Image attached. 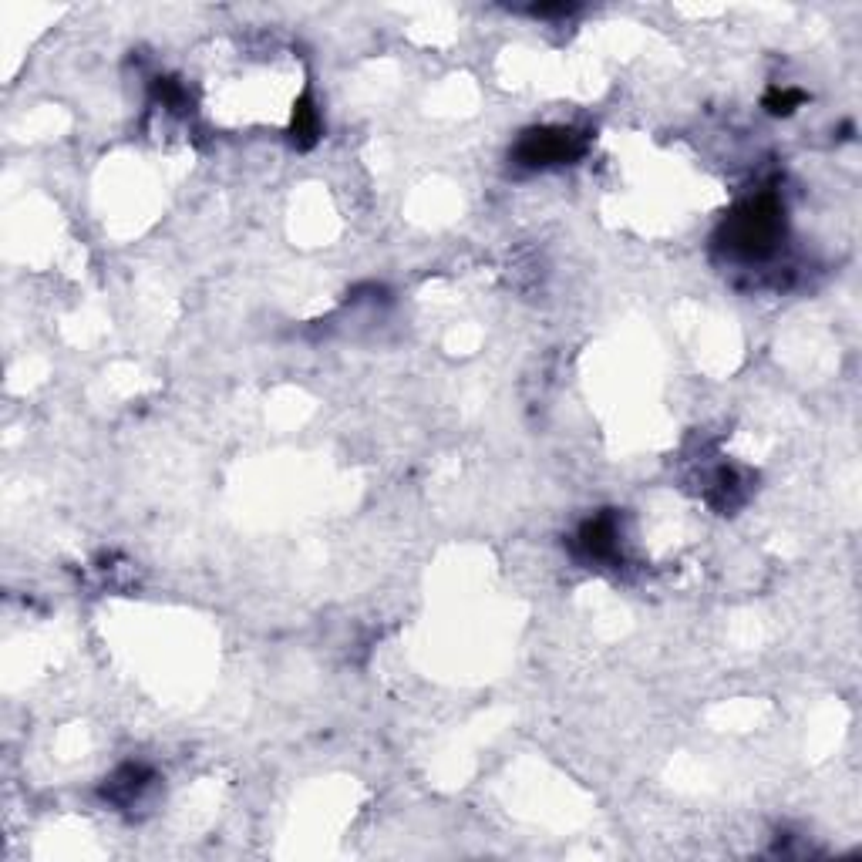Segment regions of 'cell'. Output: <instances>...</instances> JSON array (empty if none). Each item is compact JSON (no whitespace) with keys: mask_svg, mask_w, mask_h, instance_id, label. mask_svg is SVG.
Returning a JSON list of instances; mask_svg holds the SVG:
<instances>
[{"mask_svg":"<svg viewBox=\"0 0 862 862\" xmlns=\"http://www.w3.org/2000/svg\"><path fill=\"white\" fill-rule=\"evenodd\" d=\"M580 549L590 559H610L617 553V522L613 516H596L580 529Z\"/></svg>","mask_w":862,"mask_h":862,"instance_id":"3","label":"cell"},{"mask_svg":"<svg viewBox=\"0 0 862 862\" xmlns=\"http://www.w3.org/2000/svg\"><path fill=\"white\" fill-rule=\"evenodd\" d=\"M583 152L580 139L570 128H536L516 145V159L522 165H556L570 162Z\"/></svg>","mask_w":862,"mask_h":862,"instance_id":"2","label":"cell"},{"mask_svg":"<svg viewBox=\"0 0 862 862\" xmlns=\"http://www.w3.org/2000/svg\"><path fill=\"white\" fill-rule=\"evenodd\" d=\"M782 203L775 196H758V199H748L745 206L735 209V216L724 223V246L738 256H748V260H761L768 256L782 240V229H785V219H782Z\"/></svg>","mask_w":862,"mask_h":862,"instance_id":"1","label":"cell"},{"mask_svg":"<svg viewBox=\"0 0 862 862\" xmlns=\"http://www.w3.org/2000/svg\"><path fill=\"white\" fill-rule=\"evenodd\" d=\"M149 768H142V765H125L122 772H118L112 782H108V788H105V795L108 799H115V802H132L135 795L142 792L145 785H149Z\"/></svg>","mask_w":862,"mask_h":862,"instance_id":"4","label":"cell"},{"mask_svg":"<svg viewBox=\"0 0 862 862\" xmlns=\"http://www.w3.org/2000/svg\"><path fill=\"white\" fill-rule=\"evenodd\" d=\"M320 135V118H317V108L310 105V98H300L297 102V112H293V145L307 149L314 145Z\"/></svg>","mask_w":862,"mask_h":862,"instance_id":"5","label":"cell"},{"mask_svg":"<svg viewBox=\"0 0 862 862\" xmlns=\"http://www.w3.org/2000/svg\"><path fill=\"white\" fill-rule=\"evenodd\" d=\"M799 102H802L799 91H772V95L765 98V105H768V112H772V115H788Z\"/></svg>","mask_w":862,"mask_h":862,"instance_id":"6","label":"cell"}]
</instances>
